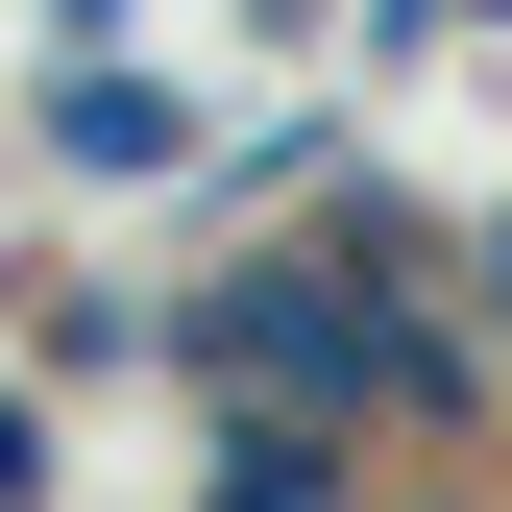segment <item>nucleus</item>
I'll list each match as a JSON object with an SVG mask.
<instances>
[{"label": "nucleus", "instance_id": "1", "mask_svg": "<svg viewBox=\"0 0 512 512\" xmlns=\"http://www.w3.org/2000/svg\"><path fill=\"white\" fill-rule=\"evenodd\" d=\"M25 122H49V171H196V98H171V74H122V49H98V74H49Z\"/></svg>", "mask_w": 512, "mask_h": 512}, {"label": "nucleus", "instance_id": "2", "mask_svg": "<svg viewBox=\"0 0 512 512\" xmlns=\"http://www.w3.org/2000/svg\"><path fill=\"white\" fill-rule=\"evenodd\" d=\"M196 512H366V439H293V415H220V488Z\"/></svg>", "mask_w": 512, "mask_h": 512}, {"label": "nucleus", "instance_id": "3", "mask_svg": "<svg viewBox=\"0 0 512 512\" xmlns=\"http://www.w3.org/2000/svg\"><path fill=\"white\" fill-rule=\"evenodd\" d=\"M0 512H49V391H0Z\"/></svg>", "mask_w": 512, "mask_h": 512}, {"label": "nucleus", "instance_id": "4", "mask_svg": "<svg viewBox=\"0 0 512 512\" xmlns=\"http://www.w3.org/2000/svg\"><path fill=\"white\" fill-rule=\"evenodd\" d=\"M439 25H464V0H366V74H391V49H439Z\"/></svg>", "mask_w": 512, "mask_h": 512}, {"label": "nucleus", "instance_id": "5", "mask_svg": "<svg viewBox=\"0 0 512 512\" xmlns=\"http://www.w3.org/2000/svg\"><path fill=\"white\" fill-rule=\"evenodd\" d=\"M464 293H488V317H512V220H488V244H464Z\"/></svg>", "mask_w": 512, "mask_h": 512}, {"label": "nucleus", "instance_id": "6", "mask_svg": "<svg viewBox=\"0 0 512 512\" xmlns=\"http://www.w3.org/2000/svg\"><path fill=\"white\" fill-rule=\"evenodd\" d=\"M464 25H512V0H464Z\"/></svg>", "mask_w": 512, "mask_h": 512}]
</instances>
